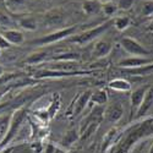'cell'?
I'll list each match as a JSON object with an SVG mask.
<instances>
[{
	"instance_id": "cell-3",
	"label": "cell",
	"mask_w": 153,
	"mask_h": 153,
	"mask_svg": "<svg viewBox=\"0 0 153 153\" xmlns=\"http://www.w3.org/2000/svg\"><path fill=\"white\" fill-rule=\"evenodd\" d=\"M76 32V27H65L58 31H54L52 33H49L47 36H43L39 39H36L33 43L34 44H39V45H48V44H53L56 43L61 39H65V38L72 37Z\"/></svg>"
},
{
	"instance_id": "cell-14",
	"label": "cell",
	"mask_w": 153,
	"mask_h": 153,
	"mask_svg": "<svg viewBox=\"0 0 153 153\" xmlns=\"http://www.w3.org/2000/svg\"><path fill=\"white\" fill-rule=\"evenodd\" d=\"M102 7H103V4L99 0H85L82 4V9L87 15H97Z\"/></svg>"
},
{
	"instance_id": "cell-10",
	"label": "cell",
	"mask_w": 153,
	"mask_h": 153,
	"mask_svg": "<svg viewBox=\"0 0 153 153\" xmlns=\"http://www.w3.org/2000/svg\"><path fill=\"white\" fill-rule=\"evenodd\" d=\"M91 97H92V92L91 91H86V92L81 93V96L75 102L74 115H79V114L86 108V105L88 104V102L91 100Z\"/></svg>"
},
{
	"instance_id": "cell-24",
	"label": "cell",
	"mask_w": 153,
	"mask_h": 153,
	"mask_svg": "<svg viewBox=\"0 0 153 153\" xmlns=\"http://www.w3.org/2000/svg\"><path fill=\"white\" fill-rule=\"evenodd\" d=\"M102 10L104 11V14L108 15V16H111L114 15L115 12L119 10L117 4H114V3H107V4H103V7H102Z\"/></svg>"
},
{
	"instance_id": "cell-2",
	"label": "cell",
	"mask_w": 153,
	"mask_h": 153,
	"mask_svg": "<svg viewBox=\"0 0 153 153\" xmlns=\"http://www.w3.org/2000/svg\"><path fill=\"white\" fill-rule=\"evenodd\" d=\"M25 119H26V110H25L23 108H20V109H17V110H15L14 113H12L11 123H10V127H9L7 135H6V137L4 138V141L1 142V145H0V146H6L9 142H11L12 140L15 138V136L21 130Z\"/></svg>"
},
{
	"instance_id": "cell-39",
	"label": "cell",
	"mask_w": 153,
	"mask_h": 153,
	"mask_svg": "<svg viewBox=\"0 0 153 153\" xmlns=\"http://www.w3.org/2000/svg\"><path fill=\"white\" fill-rule=\"evenodd\" d=\"M0 55H1V49H0Z\"/></svg>"
},
{
	"instance_id": "cell-8",
	"label": "cell",
	"mask_w": 153,
	"mask_h": 153,
	"mask_svg": "<svg viewBox=\"0 0 153 153\" xmlns=\"http://www.w3.org/2000/svg\"><path fill=\"white\" fill-rule=\"evenodd\" d=\"M152 107H153V85L148 86L142 104L138 107V109L136 111V118H142L146 113H148L151 110Z\"/></svg>"
},
{
	"instance_id": "cell-28",
	"label": "cell",
	"mask_w": 153,
	"mask_h": 153,
	"mask_svg": "<svg viewBox=\"0 0 153 153\" xmlns=\"http://www.w3.org/2000/svg\"><path fill=\"white\" fill-rule=\"evenodd\" d=\"M11 23V20L9 16L4 15L0 12V26H9V25Z\"/></svg>"
},
{
	"instance_id": "cell-5",
	"label": "cell",
	"mask_w": 153,
	"mask_h": 153,
	"mask_svg": "<svg viewBox=\"0 0 153 153\" xmlns=\"http://www.w3.org/2000/svg\"><path fill=\"white\" fill-rule=\"evenodd\" d=\"M152 61H153L152 59H148L145 56H130L126 59H121L118 62V66L123 68V69L131 70V69H138V68L146 66L148 64H151Z\"/></svg>"
},
{
	"instance_id": "cell-29",
	"label": "cell",
	"mask_w": 153,
	"mask_h": 153,
	"mask_svg": "<svg viewBox=\"0 0 153 153\" xmlns=\"http://www.w3.org/2000/svg\"><path fill=\"white\" fill-rule=\"evenodd\" d=\"M10 47V43L5 39V37L3 36V34H0V49H6V48H9Z\"/></svg>"
},
{
	"instance_id": "cell-35",
	"label": "cell",
	"mask_w": 153,
	"mask_h": 153,
	"mask_svg": "<svg viewBox=\"0 0 153 153\" xmlns=\"http://www.w3.org/2000/svg\"><path fill=\"white\" fill-rule=\"evenodd\" d=\"M114 153H124V151H123V148H119L118 151H115Z\"/></svg>"
},
{
	"instance_id": "cell-21",
	"label": "cell",
	"mask_w": 153,
	"mask_h": 153,
	"mask_svg": "<svg viewBox=\"0 0 153 153\" xmlns=\"http://www.w3.org/2000/svg\"><path fill=\"white\" fill-rule=\"evenodd\" d=\"M91 100L93 102L94 104H105L107 100H108V96H107V92L103 91V90H98L96 91L94 93H92V97H91Z\"/></svg>"
},
{
	"instance_id": "cell-33",
	"label": "cell",
	"mask_w": 153,
	"mask_h": 153,
	"mask_svg": "<svg viewBox=\"0 0 153 153\" xmlns=\"http://www.w3.org/2000/svg\"><path fill=\"white\" fill-rule=\"evenodd\" d=\"M102 4H107V3H113V0H99Z\"/></svg>"
},
{
	"instance_id": "cell-36",
	"label": "cell",
	"mask_w": 153,
	"mask_h": 153,
	"mask_svg": "<svg viewBox=\"0 0 153 153\" xmlns=\"http://www.w3.org/2000/svg\"><path fill=\"white\" fill-rule=\"evenodd\" d=\"M149 30H152L153 31V21L151 22V25H149Z\"/></svg>"
},
{
	"instance_id": "cell-18",
	"label": "cell",
	"mask_w": 153,
	"mask_h": 153,
	"mask_svg": "<svg viewBox=\"0 0 153 153\" xmlns=\"http://www.w3.org/2000/svg\"><path fill=\"white\" fill-rule=\"evenodd\" d=\"M80 55L77 53H62L56 55H50L48 61H66V60H75L79 61Z\"/></svg>"
},
{
	"instance_id": "cell-34",
	"label": "cell",
	"mask_w": 153,
	"mask_h": 153,
	"mask_svg": "<svg viewBox=\"0 0 153 153\" xmlns=\"http://www.w3.org/2000/svg\"><path fill=\"white\" fill-rule=\"evenodd\" d=\"M55 153H65V151H62L61 148H59V147H56V149H55Z\"/></svg>"
},
{
	"instance_id": "cell-12",
	"label": "cell",
	"mask_w": 153,
	"mask_h": 153,
	"mask_svg": "<svg viewBox=\"0 0 153 153\" xmlns=\"http://www.w3.org/2000/svg\"><path fill=\"white\" fill-rule=\"evenodd\" d=\"M147 88L148 87H138V88H136V90H134L131 92V94H130V102H131L132 108L138 109V107L142 104L145 94L147 92Z\"/></svg>"
},
{
	"instance_id": "cell-23",
	"label": "cell",
	"mask_w": 153,
	"mask_h": 153,
	"mask_svg": "<svg viewBox=\"0 0 153 153\" xmlns=\"http://www.w3.org/2000/svg\"><path fill=\"white\" fill-rule=\"evenodd\" d=\"M134 3H135V0H117L115 4H117L119 10L127 11V10H130L134 6Z\"/></svg>"
},
{
	"instance_id": "cell-37",
	"label": "cell",
	"mask_w": 153,
	"mask_h": 153,
	"mask_svg": "<svg viewBox=\"0 0 153 153\" xmlns=\"http://www.w3.org/2000/svg\"><path fill=\"white\" fill-rule=\"evenodd\" d=\"M148 153H153V145H152V147L149 148V152H148Z\"/></svg>"
},
{
	"instance_id": "cell-15",
	"label": "cell",
	"mask_w": 153,
	"mask_h": 153,
	"mask_svg": "<svg viewBox=\"0 0 153 153\" xmlns=\"http://www.w3.org/2000/svg\"><path fill=\"white\" fill-rule=\"evenodd\" d=\"M11 117H12V114H9V113L0 115V145H1V142L4 141V138L7 135L10 123H11Z\"/></svg>"
},
{
	"instance_id": "cell-30",
	"label": "cell",
	"mask_w": 153,
	"mask_h": 153,
	"mask_svg": "<svg viewBox=\"0 0 153 153\" xmlns=\"http://www.w3.org/2000/svg\"><path fill=\"white\" fill-rule=\"evenodd\" d=\"M55 149H56L55 146H53V145H50V143H49V145L45 147L44 153H55Z\"/></svg>"
},
{
	"instance_id": "cell-25",
	"label": "cell",
	"mask_w": 153,
	"mask_h": 153,
	"mask_svg": "<svg viewBox=\"0 0 153 153\" xmlns=\"http://www.w3.org/2000/svg\"><path fill=\"white\" fill-rule=\"evenodd\" d=\"M76 140H77V134H76V131H69L66 135H65V137H64V140H62V145H65V146H70V145H72Z\"/></svg>"
},
{
	"instance_id": "cell-27",
	"label": "cell",
	"mask_w": 153,
	"mask_h": 153,
	"mask_svg": "<svg viewBox=\"0 0 153 153\" xmlns=\"http://www.w3.org/2000/svg\"><path fill=\"white\" fill-rule=\"evenodd\" d=\"M153 70V61L151 64L146 66H142V68H138V69H131V70H127L129 72H132V74H142V72H147V71H152Z\"/></svg>"
},
{
	"instance_id": "cell-20",
	"label": "cell",
	"mask_w": 153,
	"mask_h": 153,
	"mask_svg": "<svg viewBox=\"0 0 153 153\" xmlns=\"http://www.w3.org/2000/svg\"><path fill=\"white\" fill-rule=\"evenodd\" d=\"M64 21V16L58 11H53V12H49L47 15V23L50 25V26H59L61 25Z\"/></svg>"
},
{
	"instance_id": "cell-1",
	"label": "cell",
	"mask_w": 153,
	"mask_h": 153,
	"mask_svg": "<svg viewBox=\"0 0 153 153\" xmlns=\"http://www.w3.org/2000/svg\"><path fill=\"white\" fill-rule=\"evenodd\" d=\"M111 25H114V20L113 21H108V22H105L103 25H99V26H97L94 28L87 30V31H85L82 33H79L76 36L74 34L72 37H70V42L77 43V44H87V43L94 41L96 38H98L103 33H105Z\"/></svg>"
},
{
	"instance_id": "cell-22",
	"label": "cell",
	"mask_w": 153,
	"mask_h": 153,
	"mask_svg": "<svg viewBox=\"0 0 153 153\" xmlns=\"http://www.w3.org/2000/svg\"><path fill=\"white\" fill-rule=\"evenodd\" d=\"M130 26V19L127 16H119L114 20V27L118 31H124Z\"/></svg>"
},
{
	"instance_id": "cell-19",
	"label": "cell",
	"mask_w": 153,
	"mask_h": 153,
	"mask_svg": "<svg viewBox=\"0 0 153 153\" xmlns=\"http://www.w3.org/2000/svg\"><path fill=\"white\" fill-rule=\"evenodd\" d=\"M19 25L26 31H36L37 30V21L33 17H22L19 20Z\"/></svg>"
},
{
	"instance_id": "cell-11",
	"label": "cell",
	"mask_w": 153,
	"mask_h": 153,
	"mask_svg": "<svg viewBox=\"0 0 153 153\" xmlns=\"http://www.w3.org/2000/svg\"><path fill=\"white\" fill-rule=\"evenodd\" d=\"M5 39L10 43V44H22L25 42V36L22 34V32L17 31V30H5L3 33H1Z\"/></svg>"
},
{
	"instance_id": "cell-9",
	"label": "cell",
	"mask_w": 153,
	"mask_h": 153,
	"mask_svg": "<svg viewBox=\"0 0 153 153\" xmlns=\"http://www.w3.org/2000/svg\"><path fill=\"white\" fill-rule=\"evenodd\" d=\"M111 50H113V45L108 41H99L94 45L93 55L97 58H104L111 53Z\"/></svg>"
},
{
	"instance_id": "cell-17",
	"label": "cell",
	"mask_w": 153,
	"mask_h": 153,
	"mask_svg": "<svg viewBox=\"0 0 153 153\" xmlns=\"http://www.w3.org/2000/svg\"><path fill=\"white\" fill-rule=\"evenodd\" d=\"M49 58H50V55H48V53H45V52H37V53H32L26 59V62L30 64V65H38V64L48 61Z\"/></svg>"
},
{
	"instance_id": "cell-4",
	"label": "cell",
	"mask_w": 153,
	"mask_h": 153,
	"mask_svg": "<svg viewBox=\"0 0 153 153\" xmlns=\"http://www.w3.org/2000/svg\"><path fill=\"white\" fill-rule=\"evenodd\" d=\"M120 47L126 53H129L134 56H145L146 58L149 54V52L142 44H140L136 39L130 38V37H124L120 41Z\"/></svg>"
},
{
	"instance_id": "cell-32",
	"label": "cell",
	"mask_w": 153,
	"mask_h": 153,
	"mask_svg": "<svg viewBox=\"0 0 153 153\" xmlns=\"http://www.w3.org/2000/svg\"><path fill=\"white\" fill-rule=\"evenodd\" d=\"M12 151H14V148H5L1 153H12Z\"/></svg>"
},
{
	"instance_id": "cell-16",
	"label": "cell",
	"mask_w": 153,
	"mask_h": 153,
	"mask_svg": "<svg viewBox=\"0 0 153 153\" xmlns=\"http://www.w3.org/2000/svg\"><path fill=\"white\" fill-rule=\"evenodd\" d=\"M109 87L114 91H119V92H127L131 90V85L129 81H126L124 79H115L111 80L109 82Z\"/></svg>"
},
{
	"instance_id": "cell-7",
	"label": "cell",
	"mask_w": 153,
	"mask_h": 153,
	"mask_svg": "<svg viewBox=\"0 0 153 153\" xmlns=\"http://www.w3.org/2000/svg\"><path fill=\"white\" fill-rule=\"evenodd\" d=\"M124 115V108L120 103H111L104 110V118L108 123L115 124L118 123Z\"/></svg>"
},
{
	"instance_id": "cell-26",
	"label": "cell",
	"mask_w": 153,
	"mask_h": 153,
	"mask_svg": "<svg viewBox=\"0 0 153 153\" xmlns=\"http://www.w3.org/2000/svg\"><path fill=\"white\" fill-rule=\"evenodd\" d=\"M142 15L152 16L153 15V0H147L142 4Z\"/></svg>"
},
{
	"instance_id": "cell-13",
	"label": "cell",
	"mask_w": 153,
	"mask_h": 153,
	"mask_svg": "<svg viewBox=\"0 0 153 153\" xmlns=\"http://www.w3.org/2000/svg\"><path fill=\"white\" fill-rule=\"evenodd\" d=\"M27 4H28L27 0H5L6 9L10 12H14V14L23 12L27 7Z\"/></svg>"
},
{
	"instance_id": "cell-31",
	"label": "cell",
	"mask_w": 153,
	"mask_h": 153,
	"mask_svg": "<svg viewBox=\"0 0 153 153\" xmlns=\"http://www.w3.org/2000/svg\"><path fill=\"white\" fill-rule=\"evenodd\" d=\"M4 72H5V69H4V66L1 65V64H0V77L4 75Z\"/></svg>"
},
{
	"instance_id": "cell-6",
	"label": "cell",
	"mask_w": 153,
	"mask_h": 153,
	"mask_svg": "<svg viewBox=\"0 0 153 153\" xmlns=\"http://www.w3.org/2000/svg\"><path fill=\"white\" fill-rule=\"evenodd\" d=\"M50 70L61 71V72H68V74H76L80 68L79 61L75 60H66V61H55L53 64H49Z\"/></svg>"
},
{
	"instance_id": "cell-38",
	"label": "cell",
	"mask_w": 153,
	"mask_h": 153,
	"mask_svg": "<svg viewBox=\"0 0 153 153\" xmlns=\"http://www.w3.org/2000/svg\"><path fill=\"white\" fill-rule=\"evenodd\" d=\"M3 96H4V93H3V92H0V99L3 98Z\"/></svg>"
}]
</instances>
